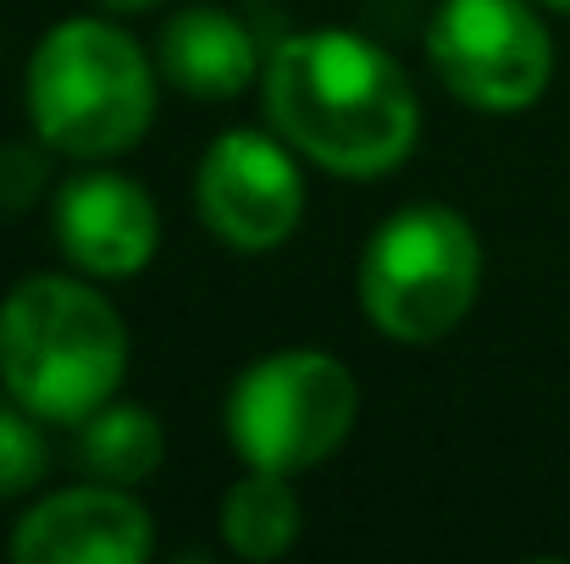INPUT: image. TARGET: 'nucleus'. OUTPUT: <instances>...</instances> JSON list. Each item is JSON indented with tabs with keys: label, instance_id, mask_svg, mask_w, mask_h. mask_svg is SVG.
Wrapping results in <instances>:
<instances>
[{
	"label": "nucleus",
	"instance_id": "obj_4",
	"mask_svg": "<svg viewBox=\"0 0 570 564\" xmlns=\"http://www.w3.org/2000/svg\"><path fill=\"white\" fill-rule=\"evenodd\" d=\"M482 288V244L449 205H404L361 255V310L393 344L449 338Z\"/></svg>",
	"mask_w": 570,
	"mask_h": 564
},
{
	"label": "nucleus",
	"instance_id": "obj_9",
	"mask_svg": "<svg viewBox=\"0 0 570 564\" xmlns=\"http://www.w3.org/2000/svg\"><path fill=\"white\" fill-rule=\"evenodd\" d=\"M161 238L156 199L117 172H83L56 194V244L89 277H134Z\"/></svg>",
	"mask_w": 570,
	"mask_h": 564
},
{
	"label": "nucleus",
	"instance_id": "obj_10",
	"mask_svg": "<svg viewBox=\"0 0 570 564\" xmlns=\"http://www.w3.org/2000/svg\"><path fill=\"white\" fill-rule=\"evenodd\" d=\"M255 39L238 17L216 11V6H194L178 11L161 28V72L199 100H233L238 89H249L255 78Z\"/></svg>",
	"mask_w": 570,
	"mask_h": 564
},
{
	"label": "nucleus",
	"instance_id": "obj_12",
	"mask_svg": "<svg viewBox=\"0 0 570 564\" xmlns=\"http://www.w3.org/2000/svg\"><path fill=\"white\" fill-rule=\"evenodd\" d=\"M161 459H167V437H161V420L150 409L106 404V409H95L78 426V465L95 482L139 487V482H150L161 471Z\"/></svg>",
	"mask_w": 570,
	"mask_h": 564
},
{
	"label": "nucleus",
	"instance_id": "obj_16",
	"mask_svg": "<svg viewBox=\"0 0 570 564\" xmlns=\"http://www.w3.org/2000/svg\"><path fill=\"white\" fill-rule=\"evenodd\" d=\"M549 6H560V11H570V0H549Z\"/></svg>",
	"mask_w": 570,
	"mask_h": 564
},
{
	"label": "nucleus",
	"instance_id": "obj_2",
	"mask_svg": "<svg viewBox=\"0 0 570 564\" xmlns=\"http://www.w3.org/2000/svg\"><path fill=\"white\" fill-rule=\"evenodd\" d=\"M128 372L122 316L72 277H22L0 299V387L56 426H83Z\"/></svg>",
	"mask_w": 570,
	"mask_h": 564
},
{
	"label": "nucleus",
	"instance_id": "obj_14",
	"mask_svg": "<svg viewBox=\"0 0 570 564\" xmlns=\"http://www.w3.org/2000/svg\"><path fill=\"white\" fill-rule=\"evenodd\" d=\"M45 194V156L33 145H0V216L33 210Z\"/></svg>",
	"mask_w": 570,
	"mask_h": 564
},
{
	"label": "nucleus",
	"instance_id": "obj_3",
	"mask_svg": "<svg viewBox=\"0 0 570 564\" xmlns=\"http://www.w3.org/2000/svg\"><path fill=\"white\" fill-rule=\"evenodd\" d=\"M156 78L134 33L100 17L56 22L28 61V117L72 161H106L145 139Z\"/></svg>",
	"mask_w": 570,
	"mask_h": 564
},
{
	"label": "nucleus",
	"instance_id": "obj_1",
	"mask_svg": "<svg viewBox=\"0 0 570 564\" xmlns=\"http://www.w3.org/2000/svg\"><path fill=\"white\" fill-rule=\"evenodd\" d=\"M272 128L338 178H382L415 145V89L404 67L350 28H311L272 50L261 72Z\"/></svg>",
	"mask_w": 570,
	"mask_h": 564
},
{
	"label": "nucleus",
	"instance_id": "obj_5",
	"mask_svg": "<svg viewBox=\"0 0 570 564\" xmlns=\"http://www.w3.org/2000/svg\"><path fill=\"white\" fill-rule=\"evenodd\" d=\"M361 415V387L322 349L266 355L227 393V443L255 471H311L344 448Z\"/></svg>",
	"mask_w": 570,
	"mask_h": 564
},
{
	"label": "nucleus",
	"instance_id": "obj_15",
	"mask_svg": "<svg viewBox=\"0 0 570 564\" xmlns=\"http://www.w3.org/2000/svg\"><path fill=\"white\" fill-rule=\"evenodd\" d=\"M100 6H111V11H156L167 0H100Z\"/></svg>",
	"mask_w": 570,
	"mask_h": 564
},
{
	"label": "nucleus",
	"instance_id": "obj_11",
	"mask_svg": "<svg viewBox=\"0 0 570 564\" xmlns=\"http://www.w3.org/2000/svg\"><path fill=\"white\" fill-rule=\"evenodd\" d=\"M299 537V498L283 471H255L238 476L222 493V543L249 564L283 560Z\"/></svg>",
	"mask_w": 570,
	"mask_h": 564
},
{
	"label": "nucleus",
	"instance_id": "obj_7",
	"mask_svg": "<svg viewBox=\"0 0 570 564\" xmlns=\"http://www.w3.org/2000/svg\"><path fill=\"white\" fill-rule=\"evenodd\" d=\"M194 205L205 216V227L244 249H277L299 216H305V178L294 167V156L266 139V133H222L205 156H199V178H194Z\"/></svg>",
	"mask_w": 570,
	"mask_h": 564
},
{
	"label": "nucleus",
	"instance_id": "obj_8",
	"mask_svg": "<svg viewBox=\"0 0 570 564\" xmlns=\"http://www.w3.org/2000/svg\"><path fill=\"white\" fill-rule=\"evenodd\" d=\"M150 548V515L128 498V487L111 482L50 493L17 521L6 543L17 564H145Z\"/></svg>",
	"mask_w": 570,
	"mask_h": 564
},
{
	"label": "nucleus",
	"instance_id": "obj_13",
	"mask_svg": "<svg viewBox=\"0 0 570 564\" xmlns=\"http://www.w3.org/2000/svg\"><path fill=\"white\" fill-rule=\"evenodd\" d=\"M45 471H50V443L39 432V415L22 409L17 398L0 404V498L33 493Z\"/></svg>",
	"mask_w": 570,
	"mask_h": 564
},
{
	"label": "nucleus",
	"instance_id": "obj_6",
	"mask_svg": "<svg viewBox=\"0 0 570 564\" xmlns=\"http://www.w3.org/2000/svg\"><path fill=\"white\" fill-rule=\"evenodd\" d=\"M426 61L476 111H527L554 78L549 28L527 0H443L426 28Z\"/></svg>",
	"mask_w": 570,
	"mask_h": 564
}]
</instances>
